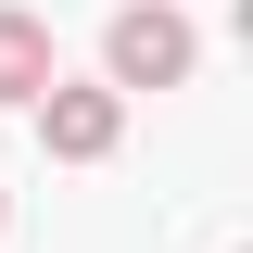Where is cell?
<instances>
[{
    "label": "cell",
    "instance_id": "obj_4",
    "mask_svg": "<svg viewBox=\"0 0 253 253\" xmlns=\"http://www.w3.org/2000/svg\"><path fill=\"white\" fill-rule=\"evenodd\" d=\"M0 215H13V203H0Z\"/></svg>",
    "mask_w": 253,
    "mask_h": 253
},
{
    "label": "cell",
    "instance_id": "obj_3",
    "mask_svg": "<svg viewBox=\"0 0 253 253\" xmlns=\"http://www.w3.org/2000/svg\"><path fill=\"white\" fill-rule=\"evenodd\" d=\"M38 89H51V26L0 0V101H38Z\"/></svg>",
    "mask_w": 253,
    "mask_h": 253
},
{
    "label": "cell",
    "instance_id": "obj_2",
    "mask_svg": "<svg viewBox=\"0 0 253 253\" xmlns=\"http://www.w3.org/2000/svg\"><path fill=\"white\" fill-rule=\"evenodd\" d=\"M38 139H51L63 165H101L126 139V89H114V76H101V89H63V76H51V89H38Z\"/></svg>",
    "mask_w": 253,
    "mask_h": 253
},
{
    "label": "cell",
    "instance_id": "obj_1",
    "mask_svg": "<svg viewBox=\"0 0 253 253\" xmlns=\"http://www.w3.org/2000/svg\"><path fill=\"white\" fill-rule=\"evenodd\" d=\"M190 51H203V38H190V13H165V0H126L114 26H101V76H114V89H177Z\"/></svg>",
    "mask_w": 253,
    "mask_h": 253
}]
</instances>
